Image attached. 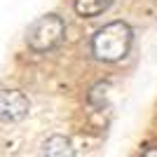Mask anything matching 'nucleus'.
Here are the masks:
<instances>
[{
    "instance_id": "nucleus-2",
    "label": "nucleus",
    "mask_w": 157,
    "mask_h": 157,
    "mask_svg": "<svg viewBox=\"0 0 157 157\" xmlns=\"http://www.w3.org/2000/svg\"><path fill=\"white\" fill-rule=\"evenodd\" d=\"M66 35V21L59 14H42L26 31V45L33 52H49Z\"/></svg>"
},
{
    "instance_id": "nucleus-7",
    "label": "nucleus",
    "mask_w": 157,
    "mask_h": 157,
    "mask_svg": "<svg viewBox=\"0 0 157 157\" xmlns=\"http://www.w3.org/2000/svg\"><path fill=\"white\" fill-rule=\"evenodd\" d=\"M141 157H157V145H150V148H145L141 152Z\"/></svg>"
},
{
    "instance_id": "nucleus-1",
    "label": "nucleus",
    "mask_w": 157,
    "mask_h": 157,
    "mask_svg": "<svg viewBox=\"0 0 157 157\" xmlns=\"http://www.w3.org/2000/svg\"><path fill=\"white\" fill-rule=\"evenodd\" d=\"M131 42H134V31L127 21L117 19L98 28L92 38V54L94 59L103 61V63H115L122 61L129 54Z\"/></svg>"
},
{
    "instance_id": "nucleus-5",
    "label": "nucleus",
    "mask_w": 157,
    "mask_h": 157,
    "mask_svg": "<svg viewBox=\"0 0 157 157\" xmlns=\"http://www.w3.org/2000/svg\"><path fill=\"white\" fill-rule=\"evenodd\" d=\"M115 0H75L73 7H75V14L82 17V19H94L98 14H103L110 10V5Z\"/></svg>"
},
{
    "instance_id": "nucleus-4",
    "label": "nucleus",
    "mask_w": 157,
    "mask_h": 157,
    "mask_svg": "<svg viewBox=\"0 0 157 157\" xmlns=\"http://www.w3.org/2000/svg\"><path fill=\"white\" fill-rule=\"evenodd\" d=\"M38 157H75V148H73V143L66 136L52 134L38 148Z\"/></svg>"
},
{
    "instance_id": "nucleus-6",
    "label": "nucleus",
    "mask_w": 157,
    "mask_h": 157,
    "mask_svg": "<svg viewBox=\"0 0 157 157\" xmlns=\"http://www.w3.org/2000/svg\"><path fill=\"white\" fill-rule=\"evenodd\" d=\"M108 89H110L108 82H98V85H94L92 92H89V96H87L89 105L96 108V110H101V108L105 105V101H108Z\"/></svg>"
},
{
    "instance_id": "nucleus-3",
    "label": "nucleus",
    "mask_w": 157,
    "mask_h": 157,
    "mask_svg": "<svg viewBox=\"0 0 157 157\" xmlns=\"http://www.w3.org/2000/svg\"><path fill=\"white\" fill-rule=\"evenodd\" d=\"M31 101L19 89H0V122L2 124H17L28 117Z\"/></svg>"
}]
</instances>
